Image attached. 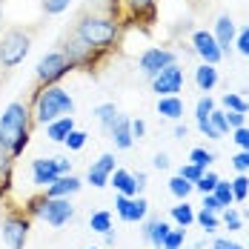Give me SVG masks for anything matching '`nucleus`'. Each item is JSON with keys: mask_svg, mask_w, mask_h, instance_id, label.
<instances>
[{"mask_svg": "<svg viewBox=\"0 0 249 249\" xmlns=\"http://www.w3.org/2000/svg\"><path fill=\"white\" fill-rule=\"evenodd\" d=\"M152 163H155V169H169V158H166V155H163V152H158V155H155V160H152Z\"/></svg>", "mask_w": 249, "mask_h": 249, "instance_id": "obj_49", "label": "nucleus"}, {"mask_svg": "<svg viewBox=\"0 0 249 249\" xmlns=\"http://www.w3.org/2000/svg\"><path fill=\"white\" fill-rule=\"evenodd\" d=\"M66 6H69V0H40V9L46 15H60Z\"/></svg>", "mask_w": 249, "mask_h": 249, "instance_id": "obj_32", "label": "nucleus"}, {"mask_svg": "<svg viewBox=\"0 0 249 249\" xmlns=\"http://www.w3.org/2000/svg\"><path fill=\"white\" fill-rule=\"evenodd\" d=\"M95 118H98L100 126L109 132V129H112V124H115V118H118V109H115V103H103V106H98V109H95Z\"/></svg>", "mask_w": 249, "mask_h": 249, "instance_id": "obj_24", "label": "nucleus"}, {"mask_svg": "<svg viewBox=\"0 0 249 249\" xmlns=\"http://www.w3.org/2000/svg\"><path fill=\"white\" fill-rule=\"evenodd\" d=\"M232 166L238 169L241 175H247L249 172V149H241L235 158H232Z\"/></svg>", "mask_w": 249, "mask_h": 249, "instance_id": "obj_36", "label": "nucleus"}, {"mask_svg": "<svg viewBox=\"0 0 249 249\" xmlns=\"http://www.w3.org/2000/svg\"><path fill=\"white\" fill-rule=\"evenodd\" d=\"M235 143H238L241 149H249V129H247V126L235 129Z\"/></svg>", "mask_w": 249, "mask_h": 249, "instance_id": "obj_44", "label": "nucleus"}, {"mask_svg": "<svg viewBox=\"0 0 249 249\" xmlns=\"http://www.w3.org/2000/svg\"><path fill=\"white\" fill-rule=\"evenodd\" d=\"M115 209H118V215L129 221V224H135V221H143L146 218V209H149V203L143 198H126V195H118L115 200Z\"/></svg>", "mask_w": 249, "mask_h": 249, "instance_id": "obj_10", "label": "nucleus"}, {"mask_svg": "<svg viewBox=\"0 0 249 249\" xmlns=\"http://www.w3.org/2000/svg\"><path fill=\"white\" fill-rule=\"evenodd\" d=\"M32 178H35L37 186H49V183H54V180L60 178V175H57V166H54V158H52V160H46V158L35 160V163H32Z\"/></svg>", "mask_w": 249, "mask_h": 249, "instance_id": "obj_16", "label": "nucleus"}, {"mask_svg": "<svg viewBox=\"0 0 249 249\" xmlns=\"http://www.w3.org/2000/svg\"><path fill=\"white\" fill-rule=\"evenodd\" d=\"M224 221H226V226H229V229H241V215H238V212H232V209L224 215Z\"/></svg>", "mask_w": 249, "mask_h": 249, "instance_id": "obj_46", "label": "nucleus"}, {"mask_svg": "<svg viewBox=\"0 0 249 249\" xmlns=\"http://www.w3.org/2000/svg\"><path fill=\"white\" fill-rule=\"evenodd\" d=\"M46 135H49L52 141H66V135L75 129V121H72V115H63V118H57V121H52L46 124Z\"/></svg>", "mask_w": 249, "mask_h": 249, "instance_id": "obj_20", "label": "nucleus"}, {"mask_svg": "<svg viewBox=\"0 0 249 249\" xmlns=\"http://www.w3.org/2000/svg\"><path fill=\"white\" fill-rule=\"evenodd\" d=\"M172 218L178 221L180 226H189L192 221H195V212H192V206L183 200V203H178V206H172Z\"/></svg>", "mask_w": 249, "mask_h": 249, "instance_id": "obj_25", "label": "nucleus"}, {"mask_svg": "<svg viewBox=\"0 0 249 249\" xmlns=\"http://www.w3.org/2000/svg\"><path fill=\"white\" fill-rule=\"evenodd\" d=\"M169 63H175V54L166 49H149L141 54V72L146 77H155L160 69H166Z\"/></svg>", "mask_w": 249, "mask_h": 249, "instance_id": "obj_9", "label": "nucleus"}, {"mask_svg": "<svg viewBox=\"0 0 249 249\" xmlns=\"http://www.w3.org/2000/svg\"><path fill=\"white\" fill-rule=\"evenodd\" d=\"M212 37H215V43L221 46V52L226 54V52L232 49V43H235V20H232L229 15H221L218 23H215V35H212Z\"/></svg>", "mask_w": 249, "mask_h": 249, "instance_id": "obj_14", "label": "nucleus"}, {"mask_svg": "<svg viewBox=\"0 0 249 249\" xmlns=\"http://www.w3.org/2000/svg\"><path fill=\"white\" fill-rule=\"evenodd\" d=\"M195 189V183H189L186 178H180V175H175L172 180H169V192H172L175 198H180V200H186L189 198V192Z\"/></svg>", "mask_w": 249, "mask_h": 249, "instance_id": "obj_23", "label": "nucleus"}, {"mask_svg": "<svg viewBox=\"0 0 249 249\" xmlns=\"http://www.w3.org/2000/svg\"><path fill=\"white\" fill-rule=\"evenodd\" d=\"M212 195L218 198L221 206H232L235 203V195H232V183H224V180H218V186L212 189Z\"/></svg>", "mask_w": 249, "mask_h": 249, "instance_id": "obj_26", "label": "nucleus"}, {"mask_svg": "<svg viewBox=\"0 0 249 249\" xmlns=\"http://www.w3.org/2000/svg\"><path fill=\"white\" fill-rule=\"evenodd\" d=\"M92 249H98V247H92Z\"/></svg>", "mask_w": 249, "mask_h": 249, "instance_id": "obj_52", "label": "nucleus"}, {"mask_svg": "<svg viewBox=\"0 0 249 249\" xmlns=\"http://www.w3.org/2000/svg\"><path fill=\"white\" fill-rule=\"evenodd\" d=\"M235 46H238L241 54H247V57H249V26H247V29H241V35L235 37Z\"/></svg>", "mask_w": 249, "mask_h": 249, "instance_id": "obj_41", "label": "nucleus"}, {"mask_svg": "<svg viewBox=\"0 0 249 249\" xmlns=\"http://www.w3.org/2000/svg\"><path fill=\"white\" fill-rule=\"evenodd\" d=\"M83 143H86V135H83V132H77V129H72V132H69V135H66V146H69V149H83Z\"/></svg>", "mask_w": 249, "mask_h": 249, "instance_id": "obj_37", "label": "nucleus"}, {"mask_svg": "<svg viewBox=\"0 0 249 249\" xmlns=\"http://www.w3.org/2000/svg\"><path fill=\"white\" fill-rule=\"evenodd\" d=\"M72 63L66 60V54L60 49L49 52V54H43L40 60H37V69H35V75H37V80L40 83H46V86H52L54 80H60V77L66 75V69H69Z\"/></svg>", "mask_w": 249, "mask_h": 249, "instance_id": "obj_5", "label": "nucleus"}, {"mask_svg": "<svg viewBox=\"0 0 249 249\" xmlns=\"http://www.w3.org/2000/svg\"><path fill=\"white\" fill-rule=\"evenodd\" d=\"M189 160H192L195 166H200V169H206V166L212 163V152H206V149H192Z\"/></svg>", "mask_w": 249, "mask_h": 249, "instance_id": "obj_31", "label": "nucleus"}, {"mask_svg": "<svg viewBox=\"0 0 249 249\" xmlns=\"http://www.w3.org/2000/svg\"><path fill=\"white\" fill-rule=\"evenodd\" d=\"M109 135H112V141H115L118 149H129L132 141H135V135H132V121L124 118V115H118L115 124H112V129H109Z\"/></svg>", "mask_w": 249, "mask_h": 249, "instance_id": "obj_15", "label": "nucleus"}, {"mask_svg": "<svg viewBox=\"0 0 249 249\" xmlns=\"http://www.w3.org/2000/svg\"><path fill=\"white\" fill-rule=\"evenodd\" d=\"M77 189H80V180L75 175H60L54 183H49L46 198H69V195H75Z\"/></svg>", "mask_w": 249, "mask_h": 249, "instance_id": "obj_17", "label": "nucleus"}, {"mask_svg": "<svg viewBox=\"0 0 249 249\" xmlns=\"http://www.w3.org/2000/svg\"><path fill=\"white\" fill-rule=\"evenodd\" d=\"M209 124H212V129L218 132V138H224L226 132H229V124H226V112H215V109H212V115H209Z\"/></svg>", "mask_w": 249, "mask_h": 249, "instance_id": "obj_28", "label": "nucleus"}, {"mask_svg": "<svg viewBox=\"0 0 249 249\" xmlns=\"http://www.w3.org/2000/svg\"><path fill=\"white\" fill-rule=\"evenodd\" d=\"M112 178V186L121 192V195H126V198H132L135 192H138V183H135V175H129L126 169H115V172L109 175Z\"/></svg>", "mask_w": 249, "mask_h": 249, "instance_id": "obj_18", "label": "nucleus"}, {"mask_svg": "<svg viewBox=\"0 0 249 249\" xmlns=\"http://www.w3.org/2000/svg\"><path fill=\"white\" fill-rule=\"evenodd\" d=\"M180 178H186V180H189V183H195V180H198L200 175H203V169H200V166H195V163H192V160H189V163H186V166H180Z\"/></svg>", "mask_w": 249, "mask_h": 249, "instance_id": "obj_35", "label": "nucleus"}, {"mask_svg": "<svg viewBox=\"0 0 249 249\" xmlns=\"http://www.w3.org/2000/svg\"><path fill=\"white\" fill-rule=\"evenodd\" d=\"M0 3H3V0H0Z\"/></svg>", "mask_w": 249, "mask_h": 249, "instance_id": "obj_53", "label": "nucleus"}, {"mask_svg": "<svg viewBox=\"0 0 249 249\" xmlns=\"http://www.w3.org/2000/svg\"><path fill=\"white\" fill-rule=\"evenodd\" d=\"M29 141V109L26 103L15 100L6 106L3 118H0V149L9 155H18Z\"/></svg>", "mask_w": 249, "mask_h": 249, "instance_id": "obj_1", "label": "nucleus"}, {"mask_svg": "<svg viewBox=\"0 0 249 249\" xmlns=\"http://www.w3.org/2000/svg\"><path fill=\"white\" fill-rule=\"evenodd\" d=\"M232 195H235V200H244L249 195V178L247 175H238L232 180Z\"/></svg>", "mask_w": 249, "mask_h": 249, "instance_id": "obj_29", "label": "nucleus"}, {"mask_svg": "<svg viewBox=\"0 0 249 249\" xmlns=\"http://www.w3.org/2000/svg\"><path fill=\"white\" fill-rule=\"evenodd\" d=\"M75 112V100L69 98V92H63L60 86H46L37 98V121L40 124H52L63 115Z\"/></svg>", "mask_w": 249, "mask_h": 249, "instance_id": "obj_3", "label": "nucleus"}, {"mask_svg": "<svg viewBox=\"0 0 249 249\" xmlns=\"http://www.w3.org/2000/svg\"><path fill=\"white\" fill-rule=\"evenodd\" d=\"M126 6L132 12H146V9H152V0H126Z\"/></svg>", "mask_w": 249, "mask_h": 249, "instance_id": "obj_45", "label": "nucleus"}, {"mask_svg": "<svg viewBox=\"0 0 249 249\" xmlns=\"http://www.w3.org/2000/svg\"><path fill=\"white\" fill-rule=\"evenodd\" d=\"M212 249H244V247L235 244V241H224V238H218V241L212 244Z\"/></svg>", "mask_w": 249, "mask_h": 249, "instance_id": "obj_48", "label": "nucleus"}, {"mask_svg": "<svg viewBox=\"0 0 249 249\" xmlns=\"http://www.w3.org/2000/svg\"><path fill=\"white\" fill-rule=\"evenodd\" d=\"M26 235H29V224H26L23 218H6V224H3V241H6V247L23 249Z\"/></svg>", "mask_w": 249, "mask_h": 249, "instance_id": "obj_11", "label": "nucleus"}, {"mask_svg": "<svg viewBox=\"0 0 249 249\" xmlns=\"http://www.w3.org/2000/svg\"><path fill=\"white\" fill-rule=\"evenodd\" d=\"M192 43H195V52H198L200 57H203V63H218L221 57H224V52L221 46L215 43V37L209 35V32H195V37H192Z\"/></svg>", "mask_w": 249, "mask_h": 249, "instance_id": "obj_12", "label": "nucleus"}, {"mask_svg": "<svg viewBox=\"0 0 249 249\" xmlns=\"http://www.w3.org/2000/svg\"><path fill=\"white\" fill-rule=\"evenodd\" d=\"M175 138H186V126H175Z\"/></svg>", "mask_w": 249, "mask_h": 249, "instance_id": "obj_51", "label": "nucleus"}, {"mask_svg": "<svg viewBox=\"0 0 249 249\" xmlns=\"http://www.w3.org/2000/svg\"><path fill=\"white\" fill-rule=\"evenodd\" d=\"M54 166H57V175H69L72 160H69V158H54Z\"/></svg>", "mask_w": 249, "mask_h": 249, "instance_id": "obj_47", "label": "nucleus"}, {"mask_svg": "<svg viewBox=\"0 0 249 249\" xmlns=\"http://www.w3.org/2000/svg\"><path fill=\"white\" fill-rule=\"evenodd\" d=\"M158 115H163V118H169V121H178V118L183 115V100L178 98V95L160 98L158 100Z\"/></svg>", "mask_w": 249, "mask_h": 249, "instance_id": "obj_19", "label": "nucleus"}, {"mask_svg": "<svg viewBox=\"0 0 249 249\" xmlns=\"http://www.w3.org/2000/svg\"><path fill=\"white\" fill-rule=\"evenodd\" d=\"M143 132H146V124H143V121H132V135H135V138H141Z\"/></svg>", "mask_w": 249, "mask_h": 249, "instance_id": "obj_50", "label": "nucleus"}, {"mask_svg": "<svg viewBox=\"0 0 249 249\" xmlns=\"http://www.w3.org/2000/svg\"><path fill=\"white\" fill-rule=\"evenodd\" d=\"M72 32H75L86 46L100 49V46H109V43L115 40L118 23L109 20V18H103V15H89V12H86V15L77 18V23L72 26Z\"/></svg>", "mask_w": 249, "mask_h": 249, "instance_id": "obj_2", "label": "nucleus"}, {"mask_svg": "<svg viewBox=\"0 0 249 249\" xmlns=\"http://www.w3.org/2000/svg\"><path fill=\"white\" fill-rule=\"evenodd\" d=\"M226 124H229V129L247 126V112H232V109H226Z\"/></svg>", "mask_w": 249, "mask_h": 249, "instance_id": "obj_34", "label": "nucleus"}, {"mask_svg": "<svg viewBox=\"0 0 249 249\" xmlns=\"http://www.w3.org/2000/svg\"><path fill=\"white\" fill-rule=\"evenodd\" d=\"M9 166H12V155H9L6 149H0V180H6Z\"/></svg>", "mask_w": 249, "mask_h": 249, "instance_id": "obj_43", "label": "nucleus"}, {"mask_svg": "<svg viewBox=\"0 0 249 249\" xmlns=\"http://www.w3.org/2000/svg\"><path fill=\"white\" fill-rule=\"evenodd\" d=\"M60 52L66 54V60H69L72 66H75V63H86V60L92 57V46H86L75 32H66V35L60 37Z\"/></svg>", "mask_w": 249, "mask_h": 249, "instance_id": "obj_8", "label": "nucleus"}, {"mask_svg": "<svg viewBox=\"0 0 249 249\" xmlns=\"http://www.w3.org/2000/svg\"><path fill=\"white\" fill-rule=\"evenodd\" d=\"M195 83H198L200 92H209L215 83H218V69L212 63H203L200 69H195Z\"/></svg>", "mask_w": 249, "mask_h": 249, "instance_id": "obj_21", "label": "nucleus"}, {"mask_svg": "<svg viewBox=\"0 0 249 249\" xmlns=\"http://www.w3.org/2000/svg\"><path fill=\"white\" fill-rule=\"evenodd\" d=\"M29 43H32V32H26L20 26L6 29L3 37H0V66L3 69L18 66L26 57V52H29Z\"/></svg>", "mask_w": 249, "mask_h": 249, "instance_id": "obj_4", "label": "nucleus"}, {"mask_svg": "<svg viewBox=\"0 0 249 249\" xmlns=\"http://www.w3.org/2000/svg\"><path fill=\"white\" fill-rule=\"evenodd\" d=\"M180 244H183V226L166 235V241H163V249H180Z\"/></svg>", "mask_w": 249, "mask_h": 249, "instance_id": "obj_39", "label": "nucleus"}, {"mask_svg": "<svg viewBox=\"0 0 249 249\" xmlns=\"http://www.w3.org/2000/svg\"><path fill=\"white\" fill-rule=\"evenodd\" d=\"M40 215H43V221L49 226H63L69 218H72V203H69V198H46L43 203H40V209H37Z\"/></svg>", "mask_w": 249, "mask_h": 249, "instance_id": "obj_7", "label": "nucleus"}, {"mask_svg": "<svg viewBox=\"0 0 249 249\" xmlns=\"http://www.w3.org/2000/svg\"><path fill=\"white\" fill-rule=\"evenodd\" d=\"M215 186H218V175H215V172H206V175H200L198 180H195V189L203 192V195H209Z\"/></svg>", "mask_w": 249, "mask_h": 249, "instance_id": "obj_27", "label": "nucleus"}, {"mask_svg": "<svg viewBox=\"0 0 249 249\" xmlns=\"http://www.w3.org/2000/svg\"><path fill=\"white\" fill-rule=\"evenodd\" d=\"M112 172H115V158L112 155H100L98 160L89 166V183L92 186H106Z\"/></svg>", "mask_w": 249, "mask_h": 249, "instance_id": "obj_13", "label": "nucleus"}, {"mask_svg": "<svg viewBox=\"0 0 249 249\" xmlns=\"http://www.w3.org/2000/svg\"><path fill=\"white\" fill-rule=\"evenodd\" d=\"M166 235H169V224L166 221H149L146 224V238H149L155 247H163Z\"/></svg>", "mask_w": 249, "mask_h": 249, "instance_id": "obj_22", "label": "nucleus"}, {"mask_svg": "<svg viewBox=\"0 0 249 249\" xmlns=\"http://www.w3.org/2000/svg\"><path fill=\"white\" fill-rule=\"evenodd\" d=\"M224 106L226 109H232V112H247L249 109L247 103H244V98H241V95H232V92L224 95Z\"/></svg>", "mask_w": 249, "mask_h": 249, "instance_id": "obj_33", "label": "nucleus"}, {"mask_svg": "<svg viewBox=\"0 0 249 249\" xmlns=\"http://www.w3.org/2000/svg\"><path fill=\"white\" fill-rule=\"evenodd\" d=\"M212 109H215V100H212V98H200L198 100V121L209 118V115H212Z\"/></svg>", "mask_w": 249, "mask_h": 249, "instance_id": "obj_40", "label": "nucleus"}, {"mask_svg": "<svg viewBox=\"0 0 249 249\" xmlns=\"http://www.w3.org/2000/svg\"><path fill=\"white\" fill-rule=\"evenodd\" d=\"M92 229L106 235V232L112 229V218H109V212H95V215H92Z\"/></svg>", "mask_w": 249, "mask_h": 249, "instance_id": "obj_30", "label": "nucleus"}, {"mask_svg": "<svg viewBox=\"0 0 249 249\" xmlns=\"http://www.w3.org/2000/svg\"><path fill=\"white\" fill-rule=\"evenodd\" d=\"M203 209H206V212H215V215H218V212H221L224 206H221V203H218V198H215V195L209 192V195H203Z\"/></svg>", "mask_w": 249, "mask_h": 249, "instance_id": "obj_42", "label": "nucleus"}, {"mask_svg": "<svg viewBox=\"0 0 249 249\" xmlns=\"http://www.w3.org/2000/svg\"><path fill=\"white\" fill-rule=\"evenodd\" d=\"M180 86H183V72H180V66H175V63H169L166 69H160L158 75L152 77V89H155L160 98H166V95H178Z\"/></svg>", "mask_w": 249, "mask_h": 249, "instance_id": "obj_6", "label": "nucleus"}, {"mask_svg": "<svg viewBox=\"0 0 249 249\" xmlns=\"http://www.w3.org/2000/svg\"><path fill=\"white\" fill-rule=\"evenodd\" d=\"M195 218H198V224L203 226L206 232L218 226V215H215V212H206V209H200V215H195Z\"/></svg>", "mask_w": 249, "mask_h": 249, "instance_id": "obj_38", "label": "nucleus"}]
</instances>
